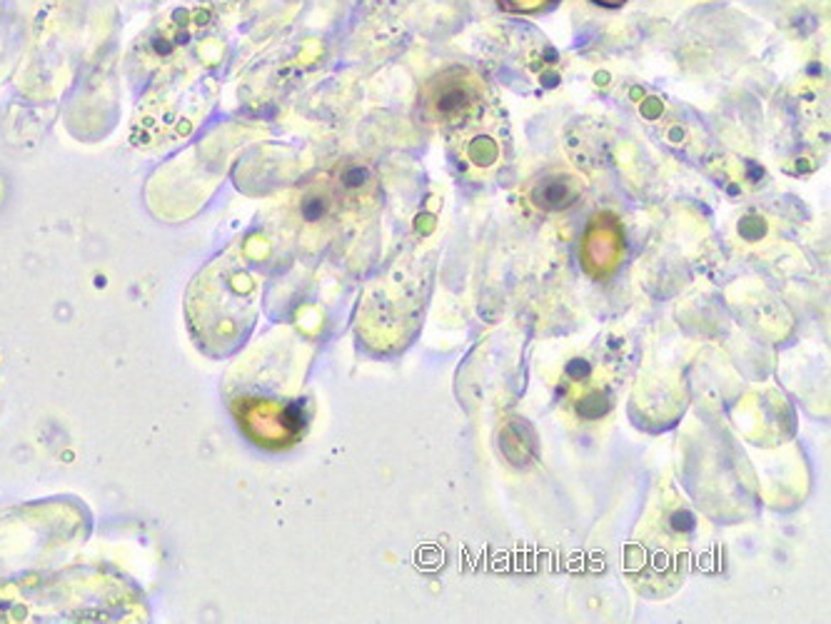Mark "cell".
Returning <instances> with one entry per match:
<instances>
[{
  "mask_svg": "<svg viewBox=\"0 0 831 624\" xmlns=\"http://www.w3.org/2000/svg\"><path fill=\"white\" fill-rule=\"evenodd\" d=\"M675 538H682V534L671 530L665 515H659L654 525H644L627 548V575L642 594L667 597L684 579L682 544Z\"/></svg>",
  "mask_w": 831,
  "mask_h": 624,
  "instance_id": "1",
  "label": "cell"
},
{
  "mask_svg": "<svg viewBox=\"0 0 831 624\" xmlns=\"http://www.w3.org/2000/svg\"><path fill=\"white\" fill-rule=\"evenodd\" d=\"M424 110L449 133H467L484 113V85L467 70H447L424 87Z\"/></svg>",
  "mask_w": 831,
  "mask_h": 624,
  "instance_id": "2",
  "label": "cell"
},
{
  "mask_svg": "<svg viewBox=\"0 0 831 624\" xmlns=\"http://www.w3.org/2000/svg\"><path fill=\"white\" fill-rule=\"evenodd\" d=\"M624 258V233L615 215H597L582 237L580 260L592 278H605Z\"/></svg>",
  "mask_w": 831,
  "mask_h": 624,
  "instance_id": "3",
  "label": "cell"
},
{
  "mask_svg": "<svg viewBox=\"0 0 831 624\" xmlns=\"http://www.w3.org/2000/svg\"><path fill=\"white\" fill-rule=\"evenodd\" d=\"M245 429L262 445L282 447L295 443L303 433V412L300 405L253 402L250 408H245Z\"/></svg>",
  "mask_w": 831,
  "mask_h": 624,
  "instance_id": "4",
  "label": "cell"
},
{
  "mask_svg": "<svg viewBox=\"0 0 831 624\" xmlns=\"http://www.w3.org/2000/svg\"><path fill=\"white\" fill-rule=\"evenodd\" d=\"M582 183L567 173H554L539 178L532 188H529V203L545 213H560V210L572 208L582 198Z\"/></svg>",
  "mask_w": 831,
  "mask_h": 624,
  "instance_id": "5",
  "label": "cell"
},
{
  "mask_svg": "<svg viewBox=\"0 0 831 624\" xmlns=\"http://www.w3.org/2000/svg\"><path fill=\"white\" fill-rule=\"evenodd\" d=\"M570 410L580 422H599L612 412V395L602 385L592 382L589 377L570 390Z\"/></svg>",
  "mask_w": 831,
  "mask_h": 624,
  "instance_id": "6",
  "label": "cell"
},
{
  "mask_svg": "<svg viewBox=\"0 0 831 624\" xmlns=\"http://www.w3.org/2000/svg\"><path fill=\"white\" fill-rule=\"evenodd\" d=\"M465 155L475 168L490 170L500 163V143L490 136H472L465 148Z\"/></svg>",
  "mask_w": 831,
  "mask_h": 624,
  "instance_id": "7",
  "label": "cell"
},
{
  "mask_svg": "<svg viewBox=\"0 0 831 624\" xmlns=\"http://www.w3.org/2000/svg\"><path fill=\"white\" fill-rule=\"evenodd\" d=\"M564 377H567V380L572 385L585 382V380H589V377H592V365L587 363V360L574 357V360H570L567 367H564Z\"/></svg>",
  "mask_w": 831,
  "mask_h": 624,
  "instance_id": "8",
  "label": "cell"
},
{
  "mask_svg": "<svg viewBox=\"0 0 831 624\" xmlns=\"http://www.w3.org/2000/svg\"><path fill=\"white\" fill-rule=\"evenodd\" d=\"M595 3H605V5H617V3H622V0H595Z\"/></svg>",
  "mask_w": 831,
  "mask_h": 624,
  "instance_id": "9",
  "label": "cell"
}]
</instances>
